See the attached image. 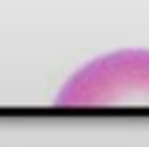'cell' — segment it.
<instances>
[{
	"label": "cell",
	"instance_id": "1",
	"mask_svg": "<svg viewBox=\"0 0 149 147\" xmlns=\"http://www.w3.org/2000/svg\"><path fill=\"white\" fill-rule=\"evenodd\" d=\"M58 108H149V50H116L77 70Z\"/></svg>",
	"mask_w": 149,
	"mask_h": 147
}]
</instances>
